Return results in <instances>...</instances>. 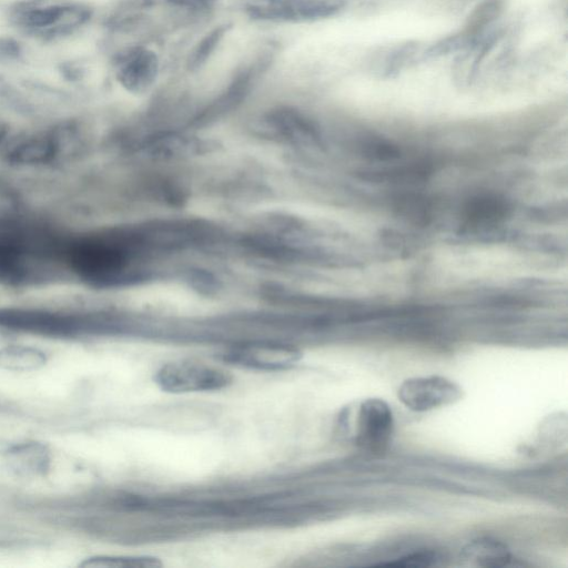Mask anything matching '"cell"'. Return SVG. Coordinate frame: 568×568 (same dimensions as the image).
<instances>
[{
    "instance_id": "7402d4cb",
    "label": "cell",
    "mask_w": 568,
    "mask_h": 568,
    "mask_svg": "<svg viewBox=\"0 0 568 568\" xmlns=\"http://www.w3.org/2000/svg\"><path fill=\"white\" fill-rule=\"evenodd\" d=\"M441 561V556L433 551H420L400 557L388 565L395 566H415V567H428L434 566Z\"/></svg>"
},
{
    "instance_id": "5bb4252c",
    "label": "cell",
    "mask_w": 568,
    "mask_h": 568,
    "mask_svg": "<svg viewBox=\"0 0 568 568\" xmlns=\"http://www.w3.org/2000/svg\"><path fill=\"white\" fill-rule=\"evenodd\" d=\"M270 130L288 140L317 139V130L298 110L279 108L266 118Z\"/></svg>"
},
{
    "instance_id": "ac0fdd59",
    "label": "cell",
    "mask_w": 568,
    "mask_h": 568,
    "mask_svg": "<svg viewBox=\"0 0 568 568\" xmlns=\"http://www.w3.org/2000/svg\"><path fill=\"white\" fill-rule=\"evenodd\" d=\"M395 209L401 217L419 226L428 225L432 212L429 199L417 194L400 195L395 199Z\"/></svg>"
},
{
    "instance_id": "9a60e30c",
    "label": "cell",
    "mask_w": 568,
    "mask_h": 568,
    "mask_svg": "<svg viewBox=\"0 0 568 568\" xmlns=\"http://www.w3.org/2000/svg\"><path fill=\"white\" fill-rule=\"evenodd\" d=\"M510 213L509 202L495 195L472 198L464 208V218L474 226L496 225L509 217Z\"/></svg>"
},
{
    "instance_id": "cb8c5ba5",
    "label": "cell",
    "mask_w": 568,
    "mask_h": 568,
    "mask_svg": "<svg viewBox=\"0 0 568 568\" xmlns=\"http://www.w3.org/2000/svg\"><path fill=\"white\" fill-rule=\"evenodd\" d=\"M6 136H7V127L3 123H0V145L3 144V141L5 140Z\"/></svg>"
},
{
    "instance_id": "8992f818",
    "label": "cell",
    "mask_w": 568,
    "mask_h": 568,
    "mask_svg": "<svg viewBox=\"0 0 568 568\" xmlns=\"http://www.w3.org/2000/svg\"><path fill=\"white\" fill-rule=\"evenodd\" d=\"M76 140L74 126H60L54 129L19 138L9 147L6 159L16 166H42L52 164L63 157L68 147Z\"/></svg>"
},
{
    "instance_id": "277c9868",
    "label": "cell",
    "mask_w": 568,
    "mask_h": 568,
    "mask_svg": "<svg viewBox=\"0 0 568 568\" xmlns=\"http://www.w3.org/2000/svg\"><path fill=\"white\" fill-rule=\"evenodd\" d=\"M340 429L360 449L382 453L388 448L394 419L390 405L381 399H367L344 409L340 415Z\"/></svg>"
},
{
    "instance_id": "52a82bcc",
    "label": "cell",
    "mask_w": 568,
    "mask_h": 568,
    "mask_svg": "<svg viewBox=\"0 0 568 568\" xmlns=\"http://www.w3.org/2000/svg\"><path fill=\"white\" fill-rule=\"evenodd\" d=\"M155 381L169 393L218 391L228 387L231 375L225 370L192 361L172 362L156 373Z\"/></svg>"
},
{
    "instance_id": "e0dca14e",
    "label": "cell",
    "mask_w": 568,
    "mask_h": 568,
    "mask_svg": "<svg viewBox=\"0 0 568 568\" xmlns=\"http://www.w3.org/2000/svg\"><path fill=\"white\" fill-rule=\"evenodd\" d=\"M230 25L223 24L212 28L199 43L191 50L187 60V67L190 71H197L205 67L208 60L215 55L218 47L227 36Z\"/></svg>"
},
{
    "instance_id": "603a6c76",
    "label": "cell",
    "mask_w": 568,
    "mask_h": 568,
    "mask_svg": "<svg viewBox=\"0 0 568 568\" xmlns=\"http://www.w3.org/2000/svg\"><path fill=\"white\" fill-rule=\"evenodd\" d=\"M219 2V0H164L168 6L190 13L206 12Z\"/></svg>"
},
{
    "instance_id": "44dd1931",
    "label": "cell",
    "mask_w": 568,
    "mask_h": 568,
    "mask_svg": "<svg viewBox=\"0 0 568 568\" xmlns=\"http://www.w3.org/2000/svg\"><path fill=\"white\" fill-rule=\"evenodd\" d=\"M368 158L379 161H393L401 157V150L388 141L375 140L364 146Z\"/></svg>"
},
{
    "instance_id": "7c38bea8",
    "label": "cell",
    "mask_w": 568,
    "mask_h": 568,
    "mask_svg": "<svg viewBox=\"0 0 568 568\" xmlns=\"http://www.w3.org/2000/svg\"><path fill=\"white\" fill-rule=\"evenodd\" d=\"M6 465L20 478H37L50 468V452L42 443L27 442L14 446L6 453Z\"/></svg>"
},
{
    "instance_id": "7a4b0ae2",
    "label": "cell",
    "mask_w": 568,
    "mask_h": 568,
    "mask_svg": "<svg viewBox=\"0 0 568 568\" xmlns=\"http://www.w3.org/2000/svg\"><path fill=\"white\" fill-rule=\"evenodd\" d=\"M93 17V10L74 0H23L10 9L9 19L20 33L42 42L74 35Z\"/></svg>"
},
{
    "instance_id": "ba28073f",
    "label": "cell",
    "mask_w": 568,
    "mask_h": 568,
    "mask_svg": "<svg viewBox=\"0 0 568 568\" xmlns=\"http://www.w3.org/2000/svg\"><path fill=\"white\" fill-rule=\"evenodd\" d=\"M0 326L49 337H74L88 330L93 324L74 314L7 309L0 310Z\"/></svg>"
},
{
    "instance_id": "4fadbf2b",
    "label": "cell",
    "mask_w": 568,
    "mask_h": 568,
    "mask_svg": "<svg viewBox=\"0 0 568 568\" xmlns=\"http://www.w3.org/2000/svg\"><path fill=\"white\" fill-rule=\"evenodd\" d=\"M513 561L512 553L504 543L482 537L464 547L461 552V562L475 567H506Z\"/></svg>"
},
{
    "instance_id": "30bf717a",
    "label": "cell",
    "mask_w": 568,
    "mask_h": 568,
    "mask_svg": "<svg viewBox=\"0 0 568 568\" xmlns=\"http://www.w3.org/2000/svg\"><path fill=\"white\" fill-rule=\"evenodd\" d=\"M114 68L120 86L131 94L140 95L156 84L160 74V59L154 50L134 46L116 56Z\"/></svg>"
},
{
    "instance_id": "2e32d148",
    "label": "cell",
    "mask_w": 568,
    "mask_h": 568,
    "mask_svg": "<svg viewBox=\"0 0 568 568\" xmlns=\"http://www.w3.org/2000/svg\"><path fill=\"white\" fill-rule=\"evenodd\" d=\"M46 354L32 347L9 346L0 349V370L33 372L45 367Z\"/></svg>"
},
{
    "instance_id": "8fae6325",
    "label": "cell",
    "mask_w": 568,
    "mask_h": 568,
    "mask_svg": "<svg viewBox=\"0 0 568 568\" xmlns=\"http://www.w3.org/2000/svg\"><path fill=\"white\" fill-rule=\"evenodd\" d=\"M301 358L302 353L297 348L275 342L243 343L226 354V360L230 363L263 371L291 369Z\"/></svg>"
},
{
    "instance_id": "9c48e42d",
    "label": "cell",
    "mask_w": 568,
    "mask_h": 568,
    "mask_svg": "<svg viewBox=\"0 0 568 568\" xmlns=\"http://www.w3.org/2000/svg\"><path fill=\"white\" fill-rule=\"evenodd\" d=\"M399 400L409 410L428 412L459 402L463 390L458 383L432 375V377L405 380L399 389Z\"/></svg>"
},
{
    "instance_id": "ffe728a7",
    "label": "cell",
    "mask_w": 568,
    "mask_h": 568,
    "mask_svg": "<svg viewBox=\"0 0 568 568\" xmlns=\"http://www.w3.org/2000/svg\"><path fill=\"white\" fill-rule=\"evenodd\" d=\"M162 564L156 557L150 556H97L81 563V567H135L157 568Z\"/></svg>"
},
{
    "instance_id": "6da1fadb",
    "label": "cell",
    "mask_w": 568,
    "mask_h": 568,
    "mask_svg": "<svg viewBox=\"0 0 568 568\" xmlns=\"http://www.w3.org/2000/svg\"><path fill=\"white\" fill-rule=\"evenodd\" d=\"M63 260L70 271L91 286L111 287L125 279L128 256L120 238L90 235L67 243Z\"/></svg>"
},
{
    "instance_id": "5b68a950",
    "label": "cell",
    "mask_w": 568,
    "mask_h": 568,
    "mask_svg": "<svg viewBox=\"0 0 568 568\" xmlns=\"http://www.w3.org/2000/svg\"><path fill=\"white\" fill-rule=\"evenodd\" d=\"M341 0H242V9L252 20L271 24H299L336 15Z\"/></svg>"
},
{
    "instance_id": "d6986e66",
    "label": "cell",
    "mask_w": 568,
    "mask_h": 568,
    "mask_svg": "<svg viewBox=\"0 0 568 568\" xmlns=\"http://www.w3.org/2000/svg\"><path fill=\"white\" fill-rule=\"evenodd\" d=\"M199 147L195 141L176 135L162 136L151 141L150 152L155 157L171 158L191 154V149Z\"/></svg>"
},
{
    "instance_id": "3957f363",
    "label": "cell",
    "mask_w": 568,
    "mask_h": 568,
    "mask_svg": "<svg viewBox=\"0 0 568 568\" xmlns=\"http://www.w3.org/2000/svg\"><path fill=\"white\" fill-rule=\"evenodd\" d=\"M58 256L63 257V248L42 247L22 236H0V284L23 286L42 280Z\"/></svg>"
}]
</instances>
